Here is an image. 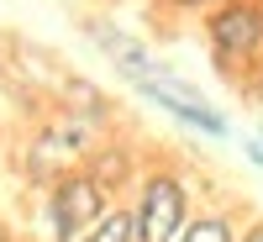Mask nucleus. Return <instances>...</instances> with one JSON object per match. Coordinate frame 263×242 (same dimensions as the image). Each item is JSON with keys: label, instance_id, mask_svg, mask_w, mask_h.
Segmentation results:
<instances>
[{"label": "nucleus", "instance_id": "1", "mask_svg": "<svg viewBox=\"0 0 263 242\" xmlns=\"http://www.w3.org/2000/svg\"><path fill=\"white\" fill-rule=\"evenodd\" d=\"M205 42L227 79H242L263 58V0H221L205 11Z\"/></svg>", "mask_w": 263, "mask_h": 242}, {"label": "nucleus", "instance_id": "2", "mask_svg": "<svg viewBox=\"0 0 263 242\" xmlns=\"http://www.w3.org/2000/svg\"><path fill=\"white\" fill-rule=\"evenodd\" d=\"M137 242H179L190 221V184L174 169H147L137 174V200H132Z\"/></svg>", "mask_w": 263, "mask_h": 242}, {"label": "nucleus", "instance_id": "3", "mask_svg": "<svg viewBox=\"0 0 263 242\" xmlns=\"http://www.w3.org/2000/svg\"><path fill=\"white\" fill-rule=\"evenodd\" d=\"M111 211V190H105L90 169H63L48 190V227L53 242H79L100 216Z\"/></svg>", "mask_w": 263, "mask_h": 242}, {"label": "nucleus", "instance_id": "4", "mask_svg": "<svg viewBox=\"0 0 263 242\" xmlns=\"http://www.w3.org/2000/svg\"><path fill=\"white\" fill-rule=\"evenodd\" d=\"M137 95H147L158 111H168L174 121L205 132V137H227V116L216 111V105L195 90V84H184L179 74H168V69H153L147 79H137Z\"/></svg>", "mask_w": 263, "mask_h": 242}, {"label": "nucleus", "instance_id": "5", "mask_svg": "<svg viewBox=\"0 0 263 242\" xmlns=\"http://www.w3.org/2000/svg\"><path fill=\"white\" fill-rule=\"evenodd\" d=\"M63 105H69V116L90 121V126H100L105 116H111V100H105L90 79H63Z\"/></svg>", "mask_w": 263, "mask_h": 242}, {"label": "nucleus", "instance_id": "6", "mask_svg": "<svg viewBox=\"0 0 263 242\" xmlns=\"http://www.w3.org/2000/svg\"><path fill=\"white\" fill-rule=\"evenodd\" d=\"M242 232H237V221L227 211H200V216H190L184 221V232H179V242H237Z\"/></svg>", "mask_w": 263, "mask_h": 242}, {"label": "nucleus", "instance_id": "7", "mask_svg": "<svg viewBox=\"0 0 263 242\" xmlns=\"http://www.w3.org/2000/svg\"><path fill=\"white\" fill-rule=\"evenodd\" d=\"M79 242H137V221H132V206H111L100 221L84 232Z\"/></svg>", "mask_w": 263, "mask_h": 242}, {"label": "nucleus", "instance_id": "8", "mask_svg": "<svg viewBox=\"0 0 263 242\" xmlns=\"http://www.w3.org/2000/svg\"><path fill=\"white\" fill-rule=\"evenodd\" d=\"M242 84H248V95H253V100H263V58L253 63L248 74H242Z\"/></svg>", "mask_w": 263, "mask_h": 242}, {"label": "nucleus", "instance_id": "9", "mask_svg": "<svg viewBox=\"0 0 263 242\" xmlns=\"http://www.w3.org/2000/svg\"><path fill=\"white\" fill-rule=\"evenodd\" d=\"M168 11H211V6H221V0H163Z\"/></svg>", "mask_w": 263, "mask_h": 242}, {"label": "nucleus", "instance_id": "10", "mask_svg": "<svg viewBox=\"0 0 263 242\" xmlns=\"http://www.w3.org/2000/svg\"><path fill=\"white\" fill-rule=\"evenodd\" d=\"M248 158L263 163V132H253V137H248Z\"/></svg>", "mask_w": 263, "mask_h": 242}, {"label": "nucleus", "instance_id": "11", "mask_svg": "<svg viewBox=\"0 0 263 242\" xmlns=\"http://www.w3.org/2000/svg\"><path fill=\"white\" fill-rule=\"evenodd\" d=\"M237 242H263V216H258L253 227H242V237H237Z\"/></svg>", "mask_w": 263, "mask_h": 242}, {"label": "nucleus", "instance_id": "12", "mask_svg": "<svg viewBox=\"0 0 263 242\" xmlns=\"http://www.w3.org/2000/svg\"><path fill=\"white\" fill-rule=\"evenodd\" d=\"M0 242H11V227H6V221H0Z\"/></svg>", "mask_w": 263, "mask_h": 242}]
</instances>
